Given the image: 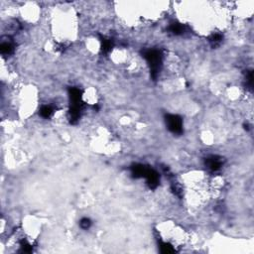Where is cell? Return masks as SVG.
<instances>
[{
  "instance_id": "6da1fadb",
  "label": "cell",
  "mask_w": 254,
  "mask_h": 254,
  "mask_svg": "<svg viewBox=\"0 0 254 254\" xmlns=\"http://www.w3.org/2000/svg\"><path fill=\"white\" fill-rule=\"evenodd\" d=\"M144 57L146 58L147 62L149 63V65L151 67V71H152V75L155 78L159 67H160L161 63V54L159 51H156V50H150V51H147L144 54Z\"/></svg>"
},
{
  "instance_id": "7a4b0ae2",
  "label": "cell",
  "mask_w": 254,
  "mask_h": 254,
  "mask_svg": "<svg viewBox=\"0 0 254 254\" xmlns=\"http://www.w3.org/2000/svg\"><path fill=\"white\" fill-rule=\"evenodd\" d=\"M167 123L169 129L173 133H181L182 132V119L177 115H168Z\"/></svg>"
},
{
  "instance_id": "3957f363",
  "label": "cell",
  "mask_w": 254,
  "mask_h": 254,
  "mask_svg": "<svg viewBox=\"0 0 254 254\" xmlns=\"http://www.w3.org/2000/svg\"><path fill=\"white\" fill-rule=\"evenodd\" d=\"M207 165H208V167H210L211 170L216 171V170H219V168H220L221 162H220L219 159L212 157V158H210L207 160Z\"/></svg>"
},
{
  "instance_id": "277c9868",
  "label": "cell",
  "mask_w": 254,
  "mask_h": 254,
  "mask_svg": "<svg viewBox=\"0 0 254 254\" xmlns=\"http://www.w3.org/2000/svg\"><path fill=\"white\" fill-rule=\"evenodd\" d=\"M170 31L175 35H180L184 33V26L181 24H173L170 27Z\"/></svg>"
},
{
  "instance_id": "5b68a950",
  "label": "cell",
  "mask_w": 254,
  "mask_h": 254,
  "mask_svg": "<svg viewBox=\"0 0 254 254\" xmlns=\"http://www.w3.org/2000/svg\"><path fill=\"white\" fill-rule=\"evenodd\" d=\"M52 112H53L52 108L50 106H43L40 110L41 115H42L43 117H45V118H48V117H50V115L52 114Z\"/></svg>"
},
{
  "instance_id": "8992f818",
  "label": "cell",
  "mask_w": 254,
  "mask_h": 254,
  "mask_svg": "<svg viewBox=\"0 0 254 254\" xmlns=\"http://www.w3.org/2000/svg\"><path fill=\"white\" fill-rule=\"evenodd\" d=\"M12 46L9 43H3L1 45V52L3 54H10L12 52Z\"/></svg>"
},
{
  "instance_id": "52a82bcc",
  "label": "cell",
  "mask_w": 254,
  "mask_h": 254,
  "mask_svg": "<svg viewBox=\"0 0 254 254\" xmlns=\"http://www.w3.org/2000/svg\"><path fill=\"white\" fill-rule=\"evenodd\" d=\"M89 225H90V220H89V219H81V221H80V226H81L83 228L87 229V228L89 227Z\"/></svg>"
},
{
  "instance_id": "ba28073f",
  "label": "cell",
  "mask_w": 254,
  "mask_h": 254,
  "mask_svg": "<svg viewBox=\"0 0 254 254\" xmlns=\"http://www.w3.org/2000/svg\"><path fill=\"white\" fill-rule=\"evenodd\" d=\"M221 41V36L219 34H215L212 36V38L211 39V43H214V44H217V43H219Z\"/></svg>"
}]
</instances>
